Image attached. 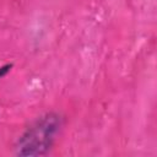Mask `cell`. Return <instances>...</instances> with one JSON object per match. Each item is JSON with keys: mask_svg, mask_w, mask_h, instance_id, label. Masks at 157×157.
Returning a JSON list of instances; mask_svg holds the SVG:
<instances>
[{"mask_svg": "<svg viewBox=\"0 0 157 157\" xmlns=\"http://www.w3.org/2000/svg\"><path fill=\"white\" fill-rule=\"evenodd\" d=\"M9 67H10V65H6V66H4V67H1V70H0V76H2L7 70H9Z\"/></svg>", "mask_w": 157, "mask_h": 157, "instance_id": "6da1fadb", "label": "cell"}]
</instances>
